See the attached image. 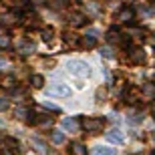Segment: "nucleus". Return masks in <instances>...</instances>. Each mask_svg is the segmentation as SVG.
Listing matches in <instances>:
<instances>
[{
    "mask_svg": "<svg viewBox=\"0 0 155 155\" xmlns=\"http://www.w3.org/2000/svg\"><path fill=\"white\" fill-rule=\"evenodd\" d=\"M107 40H109L111 45H127V35H123V32H119L117 28H111L109 32H107Z\"/></svg>",
    "mask_w": 155,
    "mask_h": 155,
    "instance_id": "5",
    "label": "nucleus"
},
{
    "mask_svg": "<svg viewBox=\"0 0 155 155\" xmlns=\"http://www.w3.org/2000/svg\"><path fill=\"white\" fill-rule=\"evenodd\" d=\"M85 35H89V36H93V38H97V40H99L101 32H99L97 28H87V32H85Z\"/></svg>",
    "mask_w": 155,
    "mask_h": 155,
    "instance_id": "23",
    "label": "nucleus"
},
{
    "mask_svg": "<svg viewBox=\"0 0 155 155\" xmlns=\"http://www.w3.org/2000/svg\"><path fill=\"white\" fill-rule=\"evenodd\" d=\"M2 69H6V61H4V58H0V71H2Z\"/></svg>",
    "mask_w": 155,
    "mask_h": 155,
    "instance_id": "31",
    "label": "nucleus"
},
{
    "mask_svg": "<svg viewBox=\"0 0 155 155\" xmlns=\"http://www.w3.org/2000/svg\"><path fill=\"white\" fill-rule=\"evenodd\" d=\"M69 22L73 24V26H81V24L85 22V16H83L81 12H71L69 14Z\"/></svg>",
    "mask_w": 155,
    "mask_h": 155,
    "instance_id": "14",
    "label": "nucleus"
},
{
    "mask_svg": "<svg viewBox=\"0 0 155 155\" xmlns=\"http://www.w3.org/2000/svg\"><path fill=\"white\" fill-rule=\"evenodd\" d=\"M67 71H69L73 77H79V79H85V77H91V64L81 61V58H73L67 63Z\"/></svg>",
    "mask_w": 155,
    "mask_h": 155,
    "instance_id": "1",
    "label": "nucleus"
},
{
    "mask_svg": "<svg viewBox=\"0 0 155 155\" xmlns=\"http://www.w3.org/2000/svg\"><path fill=\"white\" fill-rule=\"evenodd\" d=\"M14 115H16L18 121H30V111L26 109V107H18Z\"/></svg>",
    "mask_w": 155,
    "mask_h": 155,
    "instance_id": "15",
    "label": "nucleus"
},
{
    "mask_svg": "<svg viewBox=\"0 0 155 155\" xmlns=\"http://www.w3.org/2000/svg\"><path fill=\"white\" fill-rule=\"evenodd\" d=\"M133 20H135V10L133 8H129V6L119 8V12H117V22L119 24H131Z\"/></svg>",
    "mask_w": 155,
    "mask_h": 155,
    "instance_id": "4",
    "label": "nucleus"
},
{
    "mask_svg": "<svg viewBox=\"0 0 155 155\" xmlns=\"http://www.w3.org/2000/svg\"><path fill=\"white\" fill-rule=\"evenodd\" d=\"M40 107H45V109H48V111H61V107H58V105H52V103H42L40 105Z\"/></svg>",
    "mask_w": 155,
    "mask_h": 155,
    "instance_id": "24",
    "label": "nucleus"
},
{
    "mask_svg": "<svg viewBox=\"0 0 155 155\" xmlns=\"http://www.w3.org/2000/svg\"><path fill=\"white\" fill-rule=\"evenodd\" d=\"M123 133L119 131V129H111L109 133H107V141H111V143H123Z\"/></svg>",
    "mask_w": 155,
    "mask_h": 155,
    "instance_id": "8",
    "label": "nucleus"
},
{
    "mask_svg": "<svg viewBox=\"0 0 155 155\" xmlns=\"http://www.w3.org/2000/svg\"><path fill=\"white\" fill-rule=\"evenodd\" d=\"M81 46L83 48H95L97 46V38H93V36H89V35H85V36H81Z\"/></svg>",
    "mask_w": 155,
    "mask_h": 155,
    "instance_id": "11",
    "label": "nucleus"
},
{
    "mask_svg": "<svg viewBox=\"0 0 155 155\" xmlns=\"http://www.w3.org/2000/svg\"><path fill=\"white\" fill-rule=\"evenodd\" d=\"M40 36H42V40H45V42H51L52 36H54V30H52L51 26H46V28L40 30Z\"/></svg>",
    "mask_w": 155,
    "mask_h": 155,
    "instance_id": "17",
    "label": "nucleus"
},
{
    "mask_svg": "<svg viewBox=\"0 0 155 155\" xmlns=\"http://www.w3.org/2000/svg\"><path fill=\"white\" fill-rule=\"evenodd\" d=\"M129 58H131L135 64H143V63H145V52L141 51V48H131V52H129Z\"/></svg>",
    "mask_w": 155,
    "mask_h": 155,
    "instance_id": "7",
    "label": "nucleus"
},
{
    "mask_svg": "<svg viewBox=\"0 0 155 155\" xmlns=\"http://www.w3.org/2000/svg\"><path fill=\"white\" fill-rule=\"evenodd\" d=\"M8 45H10V38L6 35H0V48H6Z\"/></svg>",
    "mask_w": 155,
    "mask_h": 155,
    "instance_id": "22",
    "label": "nucleus"
},
{
    "mask_svg": "<svg viewBox=\"0 0 155 155\" xmlns=\"http://www.w3.org/2000/svg\"><path fill=\"white\" fill-rule=\"evenodd\" d=\"M105 97H107V91H105L103 87H101V89L97 91V101H101V99H105Z\"/></svg>",
    "mask_w": 155,
    "mask_h": 155,
    "instance_id": "27",
    "label": "nucleus"
},
{
    "mask_svg": "<svg viewBox=\"0 0 155 155\" xmlns=\"http://www.w3.org/2000/svg\"><path fill=\"white\" fill-rule=\"evenodd\" d=\"M35 147H36V153L40 155H46V145L40 141V139H35Z\"/></svg>",
    "mask_w": 155,
    "mask_h": 155,
    "instance_id": "20",
    "label": "nucleus"
},
{
    "mask_svg": "<svg viewBox=\"0 0 155 155\" xmlns=\"http://www.w3.org/2000/svg\"><path fill=\"white\" fill-rule=\"evenodd\" d=\"M153 113H155V103H153Z\"/></svg>",
    "mask_w": 155,
    "mask_h": 155,
    "instance_id": "33",
    "label": "nucleus"
},
{
    "mask_svg": "<svg viewBox=\"0 0 155 155\" xmlns=\"http://www.w3.org/2000/svg\"><path fill=\"white\" fill-rule=\"evenodd\" d=\"M51 141L54 145H63L64 141H67V137H64V133L61 131V129H54V131L51 133Z\"/></svg>",
    "mask_w": 155,
    "mask_h": 155,
    "instance_id": "9",
    "label": "nucleus"
},
{
    "mask_svg": "<svg viewBox=\"0 0 155 155\" xmlns=\"http://www.w3.org/2000/svg\"><path fill=\"white\" fill-rule=\"evenodd\" d=\"M10 107V103H8V99L6 97H0V111H6Z\"/></svg>",
    "mask_w": 155,
    "mask_h": 155,
    "instance_id": "25",
    "label": "nucleus"
},
{
    "mask_svg": "<svg viewBox=\"0 0 155 155\" xmlns=\"http://www.w3.org/2000/svg\"><path fill=\"white\" fill-rule=\"evenodd\" d=\"M6 125V123H4V121H2V119H0V127H4Z\"/></svg>",
    "mask_w": 155,
    "mask_h": 155,
    "instance_id": "32",
    "label": "nucleus"
},
{
    "mask_svg": "<svg viewBox=\"0 0 155 155\" xmlns=\"http://www.w3.org/2000/svg\"><path fill=\"white\" fill-rule=\"evenodd\" d=\"M131 123H141V121H143V115H141V113H137V115H131Z\"/></svg>",
    "mask_w": 155,
    "mask_h": 155,
    "instance_id": "26",
    "label": "nucleus"
},
{
    "mask_svg": "<svg viewBox=\"0 0 155 155\" xmlns=\"http://www.w3.org/2000/svg\"><path fill=\"white\" fill-rule=\"evenodd\" d=\"M30 85L35 87V89H42V87H45V77L42 75H32L30 77Z\"/></svg>",
    "mask_w": 155,
    "mask_h": 155,
    "instance_id": "16",
    "label": "nucleus"
},
{
    "mask_svg": "<svg viewBox=\"0 0 155 155\" xmlns=\"http://www.w3.org/2000/svg\"><path fill=\"white\" fill-rule=\"evenodd\" d=\"M93 155H117V149H113V147H107V145H99V147H95V151H93Z\"/></svg>",
    "mask_w": 155,
    "mask_h": 155,
    "instance_id": "13",
    "label": "nucleus"
},
{
    "mask_svg": "<svg viewBox=\"0 0 155 155\" xmlns=\"http://www.w3.org/2000/svg\"><path fill=\"white\" fill-rule=\"evenodd\" d=\"M18 52H20V54H30V52H35V45L28 42V40H20V45H18Z\"/></svg>",
    "mask_w": 155,
    "mask_h": 155,
    "instance_id": "10",
    "label": "nucleus"
},
{
    "mask_svg": "<svg viewBox=\"0 0 155 155\" xmlns=\"http://www.w3.org/2000/svg\"><path fill=\"white\" fill-rule=\"evenodd\" d=\"M147 42H149L151 46H155V35H149V38H147Z\"/></svg>",
    "mask_w": 155,
    "mask_h": 155,
    "instance_id": "30",
    "label": "nucleus"
},
{
    "mask_svg": "<svg viewBox=\"0 0 155 155\" xmlns=\"http://www.w3.org/2000/svg\"><path fill=\"white\" fill-rule=\"evenodd\" d=\"M63 127L67 129V131H77V129L81 127V123H79L77 117H64L63 119Z\"/></svg>",
    "mask_w": 155,
    "mask_h": 155,
    "instance_id": "6",
    "label": "nucleus"
},
{
    "mask_svg": "<svg viewBox=\"0 0 155 155\" xmlns=\"http://www.w3.org/2000/svg\"><path fill=\"white\" fill-rule=\"evenodd\" d=\"M2 87H4V89H14V79H12V77L4 79L2 81Z\"/></svg>",
    "mask_w": 155,
    "mask_h": 155,
    "instance_id": "21",
    "label": "nucleus"
},
{
    "mask_svg": "<svg viewBox=\"0 0 155 155\" xmlns=\"http://www.w3.org/2000/svg\"><path fill=\"white\" fill-rule=\"evenodd\" d=\"M71 155H87V147L83 143H79V141H75V143H71Z\"/></svg>",
    "mask_w": 155,
    "mask_h": 155,
    "instance_id": "12",
    "label": "nucleus"
},
{
    "mask_svg": "<svg viewBox=\"0 0 155 155\" xmlns=\"http://www.w3.org/2000/svg\"><path fill=\"white\" fill-rule=\"evenodd\" d=\"M143 97H147V99L155 97V85H143Z\"/></svg>",
    "mask_w": 155,
    "mask_h": 155,
    "instance_id": "18",
    "label": "nucleus"
},
{
    "mask_svg": "<svg viewBox=\"0 0 155 155\" xmlns=\"http://www.w3.org/2000/svg\"><path fill=\"white\" fill-rule=\"evenodd\" d=\"M81 125H83V129H85L87 133H93V135H95V133H101V131H103L105 121L99 119V117H85Z\"/></svg>",
    "mask_w": 155,
    "mask_h": 155,
    "instance_id": "2",
    "label": "nucleus"
},
{
    "mask_svg": "<svg viewBox=\"0 0 155 155\" xmlns=\"http://www.w3.org/2000/svg\"><path fill=\"white\" fill-rule=\"evenodd\" d=\"M48 93L54 95V97H71V87L67 83H63V81H58V83H52L51 85Z\"/></svg>",
    "mask_w": 155,
    "mask_h": 155,
    "instance_id": "3",
    "label": "nucleus"
},
{
    "mask_svg": "<svg viewBox=\"0 0 155 155\" xmlns=\"http://www.w3.org/2000/svg\"><path fill=\"white\" fill-rule=\"evenodd\" d=\"M0 143H2V137H0Z\"/></svg>",
    "mask_w": 155,
    "mask_h": 155,
    "instance_id": "34",
    "label": "nucleus"
},
{
    "mask_svg": "<svg viewBox=\"0 0 155 155\" xmlns=\"http://www.w3.org/2000/svg\"><path fill=\"white\" fill-rule=\"evenodd\" d=\"M153 155H155V153H153Z\"/></svg>",
    "mask_w": 155,
    "mask_h": 155,
    "instance_id": "35",
    "label": "nucleus"
},
{
    "mask_svg": "<svg viewBox=\"0 0 155 155\" xmlns=\"http://www.w3.org/2000/svg\"><path fill=\"white\" fill-rule=\"evenodd\" d=\"M69 2H71V0H57L54 4H57L58 8H64V6H69Z\"/></svg>",
    "mask_w": 155,
    "mask_h": 155,
    "instance_id": "28",
    "label": "nucleus"
},
{
    "mask_svg": "<svg viewBox=\"0 0 155 155\" xmlns=\"http://www.w3.org/2000/svg\"><path fill=\"white\" fill-rule=\"evenodd\" d=\"M46 0H32V6H42Z\"/></svg>",
    "mask_w": 155,
    "mask_h": 155,
    "instance_id": "29",
    "label": "nucleus"
},
{
    "mask_svg": "<svg viewBox=\"0 0 155 155\" xmlns=\"http://www.w3.org/2000/svg\"><path fill=\"white\" fill-rule=\"evenodd\" d=\"M101 57H105V58H115L113 46H103V48H101Z\"/></svg>",
    "mask_w": 155,
    "mask_h": 155,
    "instance_id": "19",
    "label": "nucleus"
}]
</instances>
